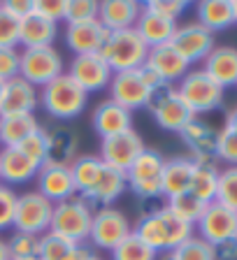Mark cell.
Returning <instances> with one entry per match:
<instances>
[{"mask_svg":"<svg viewBox=\"0 0 237 260\" xmlns=\"http://www.w3.org/2000/svg\"><path fill=\"white\" fill-rule=\"evenodd\" d=\"M133 233L156 253H172L182 242L195 235V228L179 218L167 205L156 207L137 218Z\"/></svg>","mask_w":237,"mask_h":260,"instance_id":"obj_1","label":"cell"},{"mask_svg":"<svg viewBox=\"0 0 237 260\" xmlns=\"http://www.w3.org/2000/svg\"><path fill=\"white\" fill-rule=\"evenodd\" d=\"M40 105L47 109L49 116L58 121H72L88 107V93L77 81H72L68 72H63L40 88Z\"/></svg>","mask_w":237,"mask_h":260,"instance_id":"obj_2","label":"cell"},{"mask_svg":"<svg viewBox=\"0 0 237 260\" xmlns=\"http://www.w3.org/2000/svg\"><path fill=\"white\" fill-rule=\"evenodd\" d=\"M163 168H165V156L156 149L146 146L135 162L126 170V181L128 190L142 202H151L163 198Z\"/></svg>","mask_w":237,"mask_h":260,"instance_id":"obj_3","label":"cell"},{"mask_svg":"<svg viewBox=\"0 0 237 260\" xmlns=\"http://www.w3.org/2000/svg\"><path fill=\"white\" fill-rule=\"evenodd\" d=\"M146 54H149V47L142 42L135 28L109 32L103 49H100V56L105 58L112 72L140 70L146 60Z\"/></svg>","mask_w":237,"mask_h":260,"instance_id":"obj_4","label":"cell"},{"mask_svg":"<svg viewBox=\"0 0 237 260\" xmlns=\"http://www.w3.org/2000/svg\"><path fill=\"white\" fill-rule=\"evenodd\" d=\"M93 207L84 202L79 195L63 200L54 205V214H51V225L49 233L61 235V237L70 239L77 244H86L88 235H91V221H93Z\"/></svg>","mask_w":237,"mask_h":260,"instance_id":"obj_5","label":"cell"},{"mask_svg":"<svg viewBox=\"0 0 237 260\" xmlns=\"http://www.w3.org/2000/svg\"><path fill=\"white\" fill-rule=\"evenodd\" d=\"M174 88H177L179 98L186 103V107L193 112V116L210 114L214 109H219L223 105V95H226V91L210 75H205L202 68L189 70Z\"/></svg>","mask_w":237,"mask_h":260,"instance_id":"obj_6","label":"cell"},{"mask_svg":"<svg viewBox=\"0 0 237 260\" xmlns=\"http://www.w3.org/2000/svg\"><path fill=\"white\" fill-rule=\"evenodd\" d=\"M63 72L65 63L56 47H38L19 51V77H23L35 88L47 86L49 81H54Z\"/></svg>","mask_w":237,"mask_h":260,"instance_id":"obj_7","label":"cell"},{"mask_svg":"<svg viewBox=\"0 0 237 260\" xmlns=\"http://www.w3.org/2000/svg\"><path fill=\"white\" fill-rule=\"evenodd\" d=\"M130 233H133V223H130L128 214L121 211L118 207H100L93 211L88 242L96 249L112 253Z\"/></svg>","mask_w":237,"mask_h":260,"instance_id":"obj_8","label":"cell"},{"mask_svg":"<svg viewBox=\"0 0 237 260\" xmlns=\"http://www.w3.org/2000/svg\"><path fill=\"white\" fill-rule=\"evenodd\" d=\"M146 112L151 114L154 123L165 133H182L184 125L195 119L174 86H163L154 91L149 105H146Z\"/></svg>","mask_w":237,"mask_h":260,"instance_id":"obj_9","label":"cell"},{"mask_svg":"<svg viewBox=\"0 0 237 260\" xmlns=\"http://www.w3.org/2000/svg\"><path fill=\"white\" fill-rule=\"evenodd\" d=\"M51 214H54V202H49L38 190H26L16 200V214L12 228H14V233L42 237L44 233H49Z\"/></svg>","mask_w":237,"mask_h":260,"instance_id":"obj_10","label":"cell"},{"mask_svg":"<svg viewBox=\"0 0 237 260\" xmlns=\"http://www.w3.org/2000/svg\"><path fill=\"white\" fill-rule=\"evenodd\" d=\"M177 54L182 56L189 65L193 63H202L210 56V51L216 47L214 42V32H210L205 26H200L198 21H186V23H177L174 35L170 40Z\"/></svg>","mask_w":237,"mask_h":260,"instance_id":"obj_11","label":"cell"},{"mask_svg":"<svg viewBox=\"0 0 237 260\" xmlns=\"http://www.w3.org/2000/svg\"><path fill=\"white\" fill-rule=\"evenodd\" d=\"M107 88H109V100H114L116 105L126 107L128 112L146 109L151 95H154V91L149 88V84L142 79L140 70L114 72Z\"/></svg>","mask_w":237,"mask_h":260,"instance_id":"obj_12","label":"cell"},{"mask_svg":"<svg viewBox=\"0 0 237 260\" xmlns=\"http://www.w3.org/2000/svg\"><path fill=\"white\" fill-rule=\"evenodd\" d=\"M144 149H146V144L142 140V135L135 128H130L126 133H118V135L100 140V153H98V158L105 165H109V168H116L121 172H126Z\"/></svg>","mask_w":237,"mask_h":260,"instance_id":"obj_13","label":"cell"},{"mask_svg":"<svg viewBox=\"0 0 237 260\" xmlns=\"http://www.w3.org/2000/svg\"><path fill=\"white\" fill-rule=\"evenodd\" d=\"M193 228L198 230V237L216 246L226 239L237 237V211L228 209L219 202H210Z\"/></svg>","mask_w":237,"mask_h":260,"instance_id":"obj_14","label":"cell"},{"mask_svg":"<svg viewBox=\"0 0 237 260\" xmlns=\"http://www.w3.org/2000/svg\"><path fill=\"white\" fill-rule=\"evenodd\" d=\"M68 75L91 95V93L105 91L109 86L114 72L109 70V65L105 63V58L100 54H84L72 56L70 65H68Z\"/></svg>","mask_w":237,"mask_h":260,"instance_id":"obj_15","label":"cell"},{"mask_svg":"<svg viewBox=\"0 0 237 260\" xmlns=\"http://www.w3.org/2000/svg\"><path fill=\"white\" fill-rule=\"evenodd\" d=\"M184 146L189 149V158L193 162H216V142H219V130L212 123L198 119L184 125V130L179 133Z\"/></svg>","mask_w":237,"mask_h":260,"instance_id":"obj_16","label":"cell"},{"mask_svg":"<svg viewBox=\"0 0 237 260\" xmlns=\"http://www.w3.org/2000/svg\"><path fill=\"white\" fill-rule=\"evenodd\" d=\"M40 105V88L28 84L23 77L5 81L3 95H0V119L3 116H21V114H35Z\"/></svg>","mask_w":237,"mask_h":260,"instance_id":"obj_17","label":"cell"},{"mask_svg":"<svg viewBox=\"0 0 237 260\" xmlns=\"http://www.w3.org/2000/svg\"><path fill=\"white\" fill-rule=\"evenodd\" d=\"M144 68L154 72L165 86H177L184 79V75L191 70V65L177 54L172 44H161V47L149 49Z\"/></svg>","mask_w":237,"mask_h":260,"instance_id":"obj_18","label":"cell"},{"mask_svg":"<svg viewBox=\"0 0 237 260\" xmlns=\"http://www.w3.org/2000/svg\"><path fill=\"white\" fill-rule=\"evenodd\" d=\"M128 190V181H126V172L116 168L103 165L100 174H98L96 184L91 186L86 195H81V200L88 202L91 207H114V202L118 198H124V193Z\"/></svg>","mask_w":237,"mask_h":260,"instance_id":"obj_19","label":"cell"},{"mask_svg":"<svg viewBox=\"0 0 237 260\" xmlns=\"http://www.w3.org/2000/svg\"><path fill=\"white\" fill-rule=\"evenodd\" d=\"M35 190L42 193L49 202H58L70 200L77 195L75 188V179H72L70 168H56V165H42L35 177Z\"/></svg>","mask_w":237,"mask_h":260,"instance_id":"obj_20","label":"cell"},{"mask_svg":"<svg viewBox=\"0 0 237 260\" xmlns=\"http://www.w3.org/2000/svg\"><path fill=\"white\" fill-rule=\"evenodd\" d=\"M40 165L23 156L16 146H3L0 149V184L5 186H23L35 181Z\"/></svg>","mask_w":237,"mask_h":260,"instance_id":"obj_21","label":"cell"},{"mask_svg":"<svg viewBox=\"0 0 237 260\" xmlns=\"http://www.w3.org/2000/svg\"><path fill=\"white\" fill-rule=\"evenodd\" d=\"M91 125L100 135V140H105V137L118 135V133H126L133 128V112H128L126 107L107 98L103 103H98L96 109L91 112Z\"/></svg>","mask_w":237,"mask_h":260,"instance_id":"obj_22","label":"cell"},{"mask_svg":"<svg viewBox=\"0 0 237 260\" xmlns=\"http://www.w3.org/2000/svg\"><path fill=\"white\" fill-rule=\"evenodd\" d=\"M107 35L109 32L96 19V21H88V23L65 26L63 40H65V47L70 49L75 56H84V54H100Z\"/></svg>","mask_w":237,"mask_h":260,"instance_id":"obj_23","label":"cell"},{"mask_svg":"<svg viewBox=\"0 0 237 260\" xmlns=\"http://www.w3.org/2000/svg\"><path fill=\"white\" fill-rule=\"evenodd\" d=\"M142 12V3L137 0H103L98 5V21L107 32L135 28L137 16Z\"/></svg>","mask_w":237,"mask_h":260,"instance_id":"obj_24","label":"cell"},{"mask_svg":"<svg viewBox=\"0 0 237 260\" xmlns=\"http://www.w3.org/2000/svg\"><path fill=\"white\" fill-rule=\"evenodd\" d=\"M202 72L210 75L223 91L230 86H237V49L214 47L210 51V56L202 60Z\"/></svg>","mask_w":237,"mask_h":260,"instance_id":"obj_25","label":"cell"},{"mask_svg":"<svg viewBox=\"0 0 237 260\" xmlns=\"http://www.w3.org/2000/svg\"><path fill=\"white\" fill-rule=\"evenodd\" d=\"M49 144H47V160L44 165H56V168H70L79 158V135L72 128L47 130Z\"/></svg>","mask_w":237,"mask_h":260,"instance_id":"obj_26","label":"cell"},{"mask_svg":"<svg viewBox=\"0 0 237 260\" xmlns=\"http://www.w3.org/2000/svg\"><path fill=\"white\" fill-rule=\"evenodd\" d=\"M56 38H58V26L38 16L35 12L19 21V44L23 49L54 47Z\"/></svg>","mask_w":237,"mask_h":260,"instance_id":"obj_27","label":"cell"},{"mask_svg":"<svg viewBox=\"0 0 237 260\" xmlns=\"http://www.w3.org/2000/svg\"><path fill=\"white\" fill-rule=\"evenodd\" d=\"M193 168L195 162L189 156H177L165 160V168H163V198L170 200L174 195H182L189 190L191 186V177H193Z\"/></svg>","mask_w":237,"mask_h":260,"instance_id":"obj_28","label":"cell"},{"mask_svg":"<svg viewBox=\"0 0 237 260\" xmlns=\"http://www.w3.org/2000/svg\"><path fill=\"white\" fill-rule=\"evenodd\" d=\"M195 21L205 26L210 32H221L235 23L232 16V0H202L195 5Z\"/></svg>","mask_w":237,"mask_h":260,"instance_id":"obj_29","label":"cell"},{"mask_svg":"<svg viewBox=\"0 0 237 260\" xmlns=\"http://www.w3.org/2000/svg\"><path fill=\"white\" fill-rule=\"evenodd\" d=\"M174 28H177V23L165 21L161 16L146 12L144 7H142L140 16H137V23H135V32L140 35L142 42L149 49L161 47V44H170V40L174 35Z\"/></svg>","mask_w":237,"mask_h":260,"instance_id":"obj_30","label":"cell"},{"mask_svg":"<svg viewBox=\"0 0 237 260\" xmlns=\"http://www.w3.org/2000/svg\"><path fill=\"white\" fill-rule=\"evenodd\" d=\"M42 128L35 114H21V116H3L0 119V144L19 146L26 137Z\"/></svg>","mask_w":237,"mask_h":260,"instance_id":"obj_31","label":"cell"},{"mask_svg":"<svg viewBox=\"0 0 237 260\" xmlns=\"http://www.w3.org/2000/svg\"><path fill=\"white\" fill-rule=\"evenodd\" d=\"M86 253V244H77L54 233L40 237V260H79Z\"/></svg>","mask_w":237,"mask_h":260,"instance_id":"obj_32","label":"cell"},{"mask_svg":"<svg viewBox=\"0 0 237 260\" xmlns=\"http://www.w3.org/2000/svg\"><path fill=\"white\" fill-rule=\"evenodd\" d=\"M216 186H219V168L216 162H195L193 177H191L189 193L200 198L202 202H214L216 200Z\"/></svg>","mask_w":237,"mask_h":260,"instance_id":"obj_33","label":"cell"},{"mask_svg":"<svg viewBox=\"0 0 237 260\" xmlns=\"http://www.w3.org/2000/svg\"><path fill=\"white\" fill-rule=\"evenodd\" d=\"M105 162L96 156V153H79L75 162L70 165V172H72V179H75V188H77V195H86L91 190V186L96 184L98 174L103 170Z\"/></svg>","mask_w":237,"mask_h":260,"instance_id":"obj_34","label":"cell"},{"mask_svg":"<svg viewBox=\"0 0 237 260\" xmlns=\"http://www.w3.org/2000/svg\"><path fill=\"white\" fill-rule=\"evenodd\" d=\"M170 209L177 214L179 218H184L186 223H191V225H195L198 223V218L202 216V211H205L207 202H202L200 198H195L193 193H182V195H174V198H170V200L165 202Z\"/></svg>","mask_w":237,"mask_h":260,"instance_id":"obj_35","label":"cell"},{"mask_svg":"<svg viewBox=\"0 0 237 260\" xmlns=\"http://www.w3.org/2000/svg\"><path fill=\"white\" fill-rule=\"evenodd\" d=\"M112 260H158V253L151 251L135 233H130L128 237L112 251Z\"/></svg>","mask_w":237,"mask_h":260,"instance_id":"obj_36","label":"cell"},{"mask_svg":"<svg viewBox=\"0 0 237 260\" xmlns=\"http://www.w3.org/2000/svg\"><path fill=\"white\" fill-rule=\"evenodd\" d=\"M174 260H216V251L210 242H205L198 235H191L186 242H182L172 251Z\"/></svg>","mask_w":237,"mask_h":260,"instance_id":"obj_37","label":"cell"},{"mask_svg":"<svg viewBox=\"0 0 237 260\" xmlns=\"http://www.w3.org/2000/svg\"><path fill=\"white\" fill-rule=\"evenodd\" d=\"M98 0H65V26L88 23L98 19Z\"/></svg>","mask_w":237,"mask_h":260,"instance_id":"obj_38","label":"cell"},{"mask_svg":"<svg viewBox=\"0 0 237 260\" xmlns=\"http://www.w3.org/2000/svg\"><path fill=\"white\" fill-rule=\"evenodd\" d=\"M214 202L237 211V168L219 170V186H216Z\"/></svg>","mask_w":237,"mask_h":260,"instance_id":"obj_39","label":"cell"},{"mask_svg":"<svg viewBox=\"0 0 237 260\" xmlns=\"http://www.w3.org/2000/svg\"><path fill=\"white\" fill-rule=\"evenodd\" d=\"M7 249H10L12 260L40 258V237L26 233H14L7 239Z\"/></svg>","mask_w":237,"mask_h":260,"instance_id":"obj_40","label":"cell"},{"mask_svg":"<svg viewBox=\"0 0 237 260\" xmlns=\"http://www.w3.org/2000/svg\"><path fill=\"white\" fill-rule=\"evenodd\" d=\"M47 144H49V133L44 128H40L38 133H33L31 137H26L16 149H19L26 158H31L35 165L42 168L44 160H47Z\"/></svg>","mask_w":237,"mask_h":260,"instance_id":"obj_41","label":"cell"},{"mask_svg":"<svg viewBox=\"0 0 237 260\" xmlns=\"http://www.w3.org/2000/svg\"><path fill=\"white\" fill-rule=\"evenodd\" d=\"M142 7L151 14L165 19V21L177 23L184 16V12L189 10V3L186 0H146V3H142Z\"/></svg>","mask_w":237,"mask_h":260,"instance_id":"obj_42","label":"cell"},{"mask_svg":"<svg viewBox=\"0 0 237 260\" xmlns=\"http://www.w3.org/2000/svg\"><path fill=\"white\" fill-rule=\"evenodd\" d=\"M216 160L228 162V168H237V133L228 128L219 130V142H216Z\"/></svg>","mask_w":237,"mask_h":260,"instance_id":"obj_43","label":"cell"},{"mask_svg":"<svg viewBox=\"0 0 237 260\" xmlns=\"http://www.w3.org/2000/svg\"><path fill=\"white\" fill-rule=\"evenodd\" d=\"M16 200L19 195L12 186H5L0 184V233L12 228L14 223V214H16Z\"/></svg>","mask_w":237,"mask_h":260,"instance_id":"obj_44","label":"cell"},{"mask_svg":"<svg viewBox=\"0 0 237 260\" xmlns=\"http://www.w3.org/2000/svg\"><path fill=\"white\" fill-rule=\"evenodd\" d=\"M33 12L58 26L65 19V0H33Z\"/></svg>","mask_w":237,"mask_h":260,"instance_id":"obj_45","label":"cell"},{"mask_svg":"<svg viewBox=\"0 0 237 260\" xmlns=\"http://www.w3.org/2000/svg\"><path fill=\"white\" fill-rule=\"evenodd\" d=\"M19 44V21L0 7V49H16Z\"/></svg>","mask_w":237,"mask_h":260,"instance_id":"obj_46","label":"cell"},{"mask_svg":"<svg viewBox=\"0 0 237 260\" xmlns=\"http://www.w3.org/2000/svg\"><path fill=\"white\" fill-rule=\"evenodd\" d=\"M19 77V51L0 49V81H10Z\"/></svg>","mask_w":237,"mask_h":260,"instance_id":"obj_47","label":"cell"},{"mask_svg":"<svg viewBox=\"0 0 237 260\" xmlns=\"http://www.w3.org/2000/svg\"><path fill=\"white\" fill-rule=\"evenodd\" d=\"M0 7L10 16H14L16 21H21L28 14H33V0H0Z\"/></svg>","mask_w":237,"mask_h":260,"instance_id":"obj_48","label":"cell"},{"mask_svg":"<svg viewBox=\"0 0 237 260\" xmlns=\"http://www.w3.org/2000/svg\"><path fill=\"white\" fill-rule=\"evenodd\" d=\"M214 251H216V260H237V237L216 244Z\"/></svg>","mask_w":237,"mask_h":260,"instance_id":"obj_49","label":"cell"},{"mask_svg":"<svg viewBox=\"0 0 237 260\" xmlns=\"http://www.w3.org/2000/svg\"><path fill=\"white\" fill-rule=\"evenodd\" d=\"M223 128H228V130H232V133H237V105L228 112V116H226V125Z\"/></svg>","mask_w":237,"mask_h":260,"instance_id":"obj_50","label":"cell"},{"mask_svg":"<svg viewBox=\"0 0 237 260\" xmlns=\"http://www.w3.org/2000/svg\"><path fill=\"white\" fill-rule=\"evenodd\" d=\"M0 260H12L10 249H7V239L0 237Z\"/></svg>","mask_w":237,"mask_h":260,"instance_id":"obj_51","label":"cell"},{"mask_svg":"<svg viewBox=\"0 0 237 260\" xmlns=\"http://www.w3.org/2000/svg\"><path fill=\"white\" fill-rule=\"evenodd\" d=\"M79 260H105V258H103V255H100V253H96V251L86 249V253L81 255V258H79Z\"/></svg>","mask_w":237,"mask_h":260,"instance_id":"obj_52","label":"cell"},{"mask_svg":"<svg viewBox=\"0 0 237 260\" xmlns=\"http://www.w3.org/2000/svg\"><path fill=\"white\" fill-rule=\"evenodd\" d=\"M232 16H235V23H237V0H232Z\"/></svg>","mask_w":237,"mask_h":260,"instance_id":"obj_53","label":"cell"},{"mask_svg":"<svg viewBox=\"0 0 237 260\" xmlns=\"http://www.w3.org/2000/svg\"><path fill=\"white\" fill-rule=\"evenodd\" d=\"M161 260H174V255H172V253H163Z\"/></svg>","mask_w":237,"mask_h":260,"instance_id":"obj_54","label":"cell"},{"mask_svg":"<svg viewBox=\"0 0 237 260\" xmlns=\"http://www.w3.org/2000/svg\"><path fill=\"white\" fill-rule=\"evenodd\" d=\"M3 86H5V81H0V95H3Z\"/></svg>","mask_w":237,"mask_h":260,"instance_id":"obj_55","label":"cell"},{"mask_svg":"<svg viewBox=\"0 0 237 260\" xmlns=\"http://www.w3.org/2000/svg\"><path fill=\"white\" fill-rule=\"evenodd\" d=\"M23 260H40V258H23Z\"/></svg>","mask_w":237,"mask_h":260,"instance_id":"obj_56","label":"cell"}]
</instances>
